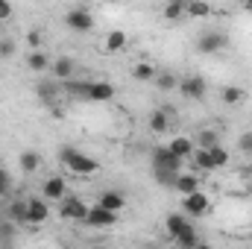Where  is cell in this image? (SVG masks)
<instances>
[{
	"label": "cell",
	"instance_id": "6da1fadb",
	"mask_svg": "<svg viewBox=\"0 0 252 249\" xmlns=\"http://www.w3.org/2000/svg\"><path fill=\"white\" fill-rule=\"evenodd\" d=\"M205 91H208V82H205L199 73H188V76L179 79V94L188 97V100H202Z\"/></svg>",
	"mask_w": 252,
	"mask_h": 249
},
{
	"label": "cell",
	"instance_id": "7a4b0ae2",
	"mask_svg": "<svg viewBox=\"0 0 252 249\" xmlns=\"http://www.w3.org/2000/svg\"><path fill=\"white\" fill-rule=\"evenodd\" d=\"M59 217H62V220L85 223V217H88V205H85L79 196H64L62 205H59Z\"/></svg>",
	"mask_w": 252,
	"mask_h": 249
},
{
	"label": "cell",
	"instance_id": "3957f363",
	"mask_svg": "<svg viewBox=\"0 0 252 249\" xmlns=\"http://www.w3.org/2000/svg\"><path fill=\"white\" fill-rule=\"evenodd\" d=\"M64 167H67L70 173H76V176H94V173L100 170V161L76 150V153H73V158H70V161H67Z\"/></svg>",
	"mask_w": 252,
	"mask_h": 249
},
{
	"label": "cell",
	"instance_id": "277c9868",
	"mask_svg": "<svg viewBox=\"0 0 252 249\" xmlns=\"http://www.w3.org/2000/svg\"><path fill=\"white\" fill-rule=\"evenodd\" d=\"M64 24H67L73 32H88V30L94 27V18H91V12H88L85 6H73V9L64 15Z\"/></svg>",
	"mask_w": 252,
	"mask_h": 249
},
{
	"label": "cell",
	"instance_id": "5b68a950",
	"mask_svg": "<svg viewBox=\"0 0 252 249\" xmlns=\"http://www.w3.org/2000/svg\"><path fill=\"white\" fill-rule=\"evenodd\" d=\"M226 44H229V35L220 32V30L202 32V35L196 38V50H199V53H217V50H223Z\"/></svg>",
	"mask_w": 252,
	"mask_h": 249
},
{
	"label": "cell",
	"instance_id": "8992f818",
	"mask_svg": "<svg viewBox=\"0 0 252 249\" xmlns=\"http://www.w3.org/2000/svg\"><path fill=\"white\" fill-rule=\"evenodd\" d=\"M150 164H153V170H176V173H182V161H179L167 147H156Z\"/></svg>",
	"mask_w": 252,
	"mask_h": 249
},
{
	"label": "cell",
	"instance_id": "52a82bcc",
	"mask_svg": "<svg viewBox=\"0 0 252 249\" xmlns=\"http://www.w3.org/2000/svg\"><path fill=\"white\" fill-rule=\"evenodd\" d=\"M50 217V208H47V199L44 196H30L27 199V223L30 226H38Z\"/></svg>",
	"mask_w": 252,
	"mask_h": 249
},
{
	"label": "cell",
	"instance_id": "ba28073f",
	"mask_svg": "<svg viewBox=\"0 0 252 249\" xmlns=\"http://www.w3.org/2000/svg\"><path fill=\"white\" fill-rule=\"evenodd\" d=\"M115 223H118V214H112V211H106V208H100V205H88L85 226H91V229H109V226H115Z\"/></svg>",
	"mask_w": 252,
	"mask_h": 249
},
{
	"label": "cell",
	"instance_id": "9c48e42d",
	"mask_svg": "<svg viewBox=\"0 0 252 249\" xmlns=\"http://www.w3.org/2000/svg\"><path fill=\"white\" fill-rule=\"evenodd\" d=\"M164 229H167V235H170L173 241L182 238V235H188V232H193V226H190V220L185 217V214H167Z\"/></svg>",
	"mask_w": 252,
	"mask_h": 249
},
{
	"label": "cell",
	"instance_id": "30bf717a",
	"mask_svg": "<svg viewBox=\"0 0 252 249\" xmlns=\"http://www.w3.org/2000/svg\"><path fill=\"white\" fill-rule=\"evenodd\" d=\"M185 211L188 214H193V217H205L208 214V208H211V202H208V196L202 193V190H196V193H190V196H185Z\"/></svg>",
	"mask_w": 252,
	"mask_h": 249
},
{
	"label": "cell",
	"instance_id": "8fae6325",
	"mask_svg": "<svg viewBox=\"0 0 252 249\" xmlns=\"http://www.w3.org/2000/svg\"><path fill=\"white\" fill-rule=\"evenodd\" d=\"M64 179L62 176H50L44 185H41V196L47 199V202H62L64 199Z\"/></svg>",
	"mask_w": 252,
	"mask_h": 249
},
{
	"label": "cell",
	"instance_id": "7c38bea8",
	"mask_svg": "<svg viewBox=\"0 0 252 249\" xmlns=\"http://www.w3.org/2000/svg\"><path fill=\"white\" fill-rule=\"evenodd\" d=\"M176 112L173 109H156L153 115H150V132L153 135H164L167 129H170V118H173Z\"/></svg>",
	"mask_w": 252,
	"mask_h": 249
},
{
	"label": "cell",
	"instance_id": "4fadbf2b",
	"mask_svg": "<svg viewBox=\"0 0 252 249\" xmlns=\"http://www.w3.org/2000/svg\"><path fill=\"white\" fill-rule=\"evenodd\" d=\"M167 150H170V153H173V156H176L179 161H185V158H190V156H193V150H196V147H193V138L176 135V138H173V141L167 144Z\"/></svg>",
	"mask_w": 252,
	"mask_h": 249
},
{
	"label": "cell",
	"instance_id": "5bb4252c",
	"mask_svg": "<svg viewBox=\"0 0 252 249\" xmlns=\"http://www.w3.org/2000/svg\"><path fill=\"white\" fill-rule=\"evenodd\" d=\"M97 205L106 208V211H112V214H118V211L126 205V196L124 193H118V190H103L100 199H97Z\"/></svg>",
	"mask_w": 252,
	"mask_h": 249
},
{
	"label": "cell",
	"instance_id": "9a60e30c",
	"mask_svg": "<svg viewBox=\"0 0 252 249\" xmlns=\"http://www.w3.org/2000/svg\"><path fill=\"white\" fill-rule=\"evenodd\" d=\"M88 100H94V103H109V100H115V85H112V82H91Z\"/></svg>",
	"mask_w": 252,
	"mask_h": 249
},
{
	"label": "cell",
	"instance_id": "2e32d148",
	"mask_svg": "<svg viewBox=\"0 0 252 249\" xmlns=\"http://www.w3.org/2000/svg\"><path fill=\"white\" fill-rule=\"evenodd\" d=\"M173 190H179L182 196L196 193V190H199V176H196V173H179V179H176Z\"/></svg>",
	"mask_w": 252,
	"mask_h": 249
},
{
	"label": "cell",
	"instance_id": "e0dca14e",
	"mask_svg": "<svg viewBox=\"0 0 252 249\" xmlns=\"http://www.w3.org/2000/svg\"><path fill=\"white\" fill-rule=\"evenodd\" d=\"M73 70H76L73 59L62 56V59H56V62H53V79H56V82H67V79L73 76Z\"/></svg>",
	"mask_w": 252,
	"mask_h": 249
},
{
	"label": "cell",
	"instance_id": "ac0fdd59",
	"mask_svg": "<svg viewBox=\"0 0 252 249\" xmlns=\"http://www.w3.org/2000/svg\"><path fill=\"white\" fill-rule=\"evenodd\" d=\"M62 88L67 91V97H73V100H88V94H91V82L67 79V82H62Z\"/></svg>",
	"mask_w": 252,
	"mask_h": 249
},
{
	"label": "cell",
	"instance_id": "d6986e66",
	"mask_svg": "<svg viewBox=\"0 0 252 249\" xmlns=\"http://www.w3.org/2000/svg\"><path fill=\"white\" fill-rule=\"evenodd\" d=\"M126 47V32L124 30H112L109 35H106V41H103V50L106 53H121Z\"/></svg>",
	"mask_w": 252,
	"mask_h": 249
},
{
	"label": "cell",
	"instance_id": "ffe728a7",
	"mask_svg": "<svg viewBox=\"0 0 252 249\" xmlns=\"http://www.w3.org/2000/svg\"><path fill=\"white\" fill-rule=\"evenodd\" d=\"M18 164H21L24 173H35V170L41 167V156H38L35 150H24V153L18 156Z\"/></svg>",
	"mask_w": 252,
	"mask_h": 249
},
{
	"label": "cell",
	"instance_id": "44dd1931",
	"mask_svg": "<svg viewBox=\"0 0 252 249\" xmlns=\"http://www.w3.org/2000/svg\"><path fill=\"white\" fill-rule=\"evenodd\" d=\"M220 97H223V103H226V106H238V103H244V100H247V91H244L241 85H226V88L220 91Z\"/></svg>",
	"mask_w": 252,
	"mask_h": 249
},
{
	"label": "cell",
	"instance_id": "7402d4cb",
	"mask_svg": "<svg viewBox=\"0 0 252 249\" xmlns=\"http://www.w3.org/2000/svg\"><path fill=\"white\" fill-rule=\"evenodd\" d=\"M132 76L138 79V82H156V76H158V70L153 67L150 62H138L132 67Z\"/></svg>",
	"mask_w": 252,
	"mask_h": 249
},
{
	"label": "cell",
	"instance_id": "603a6c76",
	"mask_svg": "<svg viewBox=\"0 0 252 249\" xmlns=\"http://www.w3.org/2000/svg\"><path fill=\"white\" fill-rule=\"evenodd\" d=\"M196 150H211V147H217L220 144V135L214 132V129H202V132H196Z\"/></svg>",
	"mask_w": 252,
	"mask_h": 249
},
{
	"label": "cell",
	"instance_id": "cb8c5ba5",
	"mask_svg": "<svg viewBox=\"0 0 252 249\" xmlns=\"http://www.w3.org/2000/svg\"><path fill=\"white\" fill-rule=\"evenodd\" d=\"M6 217L15 223H27V199H12L6 208Z\"/></svg>",
	"mask_w": 252,
	"mask_h": 249
},
{
	"label": "cell",
	"instance_id": "d4e9b609",
	"mask_svg": "<svg viewBox=\"0 0 252 249\" xmlns=\"http://www.w3.org/2000/svg\"><path fill=\"white\" fill-rule=\"evenodd\" d=\"M214 9H211V3H205V0H190V3H185V15H190V18H208Z\"/></svg>",
	"mask_w": 252,
	"mask_h": 249
},
{
	"label": "cell",
	"instance_id": "484cf974",
	"mask_svg": "<svg viewBox=\"0 0 252 249\" xmlns=\"http://www.w3.org/2000/svg\"><path fill=\"white\" fill-rule=\"evenodd\" d=\"M190 161H193V167H196L199 173H211V170H214V164H211V156H208V150H193Z\"/></svg>",
	"mask_w": 252,
	"mask_h": 249
},
{
	"label": "cell",
	"instance_id": "4316f807",
	"mask_svg": "<svg viewBox=\"0 0 252 249\" xmlns=\"http://www.w3.org/2000/svg\"><path fill=\"white\" fill-rule=\"evenodd\" d=\"M156 85H158L161 91H173V88H179V76H176L173 70H161V73L156 76Z\"/></svg>",
	"mask_w": 252,
	"mask_h": 249
},
{
	"label": "cell",
	"instance_id": "83f0119b",
	"mask_svg": "<svg viewBox=\"0 0 252 249\" xmlns=\"http://www.w3.org/2000/svg\"><path fill=\"white\" fill-rule=\"evenodd\" d=\"M56 94H59L56 79H47V82L38 85V97H41V103H50V106H53V97H56Z\"/></svg>",
	"mask_w": 252,
	"mask_h": 249
},
{
	"label": "cell",
	"instance_id": "f1b7e54d",
	"mask_svg": "<svg viewBox=\"0 0 252 249\" xmlns=\"http://www.w3.org/2000/svg\"><path fill=\"white\" fill-rule=\"evenodd\" d=\"M208 156H211V164H214V170L229 164V150H226V147H220V144H217V147H211V150H208Z\"/></svg>",
	"mask_w": 252,
	"mask_h": 249
},
{
	"label": "cell",
	"instance_id": "f546056e",
	"mask_svg": "<svg viewBox=\"0 0 252 249\" xmlns=\"http://www.w3.org/2000/svg\"><path fill=\"white\" fill-rule=\"evenodd\" d=\"M27 64H30V70H35V73H41V70H47L50 67V59L44 56V53H30V59H27Z\"/></svg>",
	"mask_w": 252,
	"mask_h": 249
},
{
	"label": "cell",
	"instance_id": "4dcf8cb0",
	"mask_svg": "<svg viewBox=\"0 0 252 249\" xmlns=\"http://www.w3.org/2000/svg\"><path fill=\"white\" fill-rule=\"evenodd\" d=\"M153 176H156V182L164 187H173L176 185V179H179V173L176 170H153Z\"/></svg>",
	"mask_w": 252,
	"mask_h": 249
},
{
	"label": "cell",
	"instance_id": "1f68e13d",
	"mask_svg": "<svg viewBox=\"0 0 252 249\" xmlns=\"http://www.w3.org/2000/svg\"><path fill=\"white\" fill-rule=\"evenodd\" d=\"M182 15H185V3H182V0H173V3L164 6V18H167V21H179Z\"/></svg>",
	"mask_w": 252,
	"mask_h": 249
},
{
	"label": "cell",
	"instance_id": "d6a6232c",
	"mask_svg": "<svg viewBox=\"0 0 252 249\" xmlns=\"http://www.w3.org/2000/svg\"><path fill=\"white\" fill-rule=\"evenodd\" d=\"M202 244L199 238H196V232H188V235H182V238H176V247L179 249H196Z\"/></svg>",
	"mask_w": 252,
	"mask_h": 249
},
{
	"label": "cell",
	"instance_id": "836d02e7",
	"mask_svg": "<svg viewBox=\"0 0 252 249\" xmlns=\"http://www.w3.org/2000/svg\"><path fill=\"white\" fill-rule=\"evenodd\" d=\"M238 147H241V153H247V156H252V132H247V135H241Z\"/></svg>",
	"mask_w": 252,
	"mask_h": 249
},
{
	"label": "cell",
	"instance_id": "e575fe53",
	"mask_svg": "<svg viewBox=\"0 0 252 249\" xmlns=\"http://www.w3.org/2000/svg\"><path fill=\"white\" fill-rule=\"evenodd\" d=\"M15 53V41L12 38H0V56H12Z\"/></svg>",
	"mask_w": 252,
	"mask_h": 249
},
{
	"label": "cell",
	"instance_id": "d590c367",
	"mask_svg": "<svg viewBox=\"0 0 252 249\" xmlns=\"http://www.w3.org/2000/svg\"><path fill=\"white\" fill-rule=\"evenodd\" d=\"M9 187H12L9 173H6V170H0V196H6V193H9Z\"/></svg>",
	"mask_w": 252,
	"mask_h": 249
},
{
	"label": "cell",
	"instance_id": "8d00e7d4",
	"mask_svg": "<svg viewBox=\"0 0 252 249\" xmlns=\"http://www.w3.org/2000/svg\"><path fill=\"white\" fill-rule=\"evenodd\" d=\"M73 153H76V147H62L59 150V164H67L73 158Z\"/></svg>",
	"mask_w": 252,
	"mask_h": 249
},
{
	"label": "cell",
	"instance_id": "74e56055",
	"mask_svg": "<svg viewBox=\"0 0 252 249\" xmlns=\"http://www.w3.org/2000/svg\"><path fill=\"white\" fill-rule=\"evenodd\" d=\"M12 15H15V9H12L9 3H3V0H0V21H9Z\"/></svg>",
	"mask_w": 252,
	"mask_h": 249
},
{
	"label": "cell",
	"instance_id": "f35d334b",
	"mask_svg": "<svg viewBox=\"0 0 252 249\" xmlns=\"http://www.w3.org/2000/svg\"><path fill=\"white\" fill-rule=\"evenodd\" d=\"M27 41H30V47H38V44H41V35H38V32H30Z\"/></svg>",
	"mask_w": 252,
	"mask_h": 249
},
{
	"label": "cell",
	"instance_id": "ab89813d",
	"mask_svg": "<svg viewBox=\"0 0 252 249\" xmlns=\"http://www.w3.org/2000/svg\"><path fill=\"white\" fill-rule=\"evenodd\" d=\"M196 249H214V247H208V244H199V247H196Z\"/></svg>",
	"mask_w": 252,
	"mask_h": 249
},
{
	"label": "cell",
	"instance_id": "60d3db41",
	"mask_svg": "<svg viewBox=\"0 0 252 249\" xmlns=\"http://www.w3.org/2000/svg\"><path fill=\"white\" fill-rule=\"evenodd\" d=\"M94 249H106V247H94Z\"/></svg>",
	"mask_w": 252,
	"mask_h": 249
},
{
	"label": "cell",
	"instance_id": "b9f144b4",
	"mask_svg": "<svg viewBox=\"0 0 252 249\" xmlns=\"http://www.w3.org/2000/svg\"><path fill=\"white\" fill-rule=\"evenodd\" d=\"M250 176H252V170H250Z\"/></svg>",
	"mask_w": 252,
	"mask_h": 249
}]
</instances>
